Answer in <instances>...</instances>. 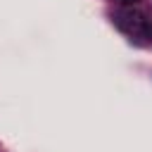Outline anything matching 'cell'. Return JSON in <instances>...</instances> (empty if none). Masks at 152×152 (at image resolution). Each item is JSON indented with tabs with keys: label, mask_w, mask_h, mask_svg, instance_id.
<instances>
[{
	"label": "cell",
	"mask_w": 152,
	"mask_h": 152,
	"mask_svg": "<svg viewBox=\"0 0 152 152\" xmlns=\"http://www.w3.org/2000/svg\"><path fill=\"white\" fill-rule=\"evenodd\" d=\"M114 21H116V26L124 28V31H135V28L142 24V17H140L138 12H121V14L114 17Z\"/></svg>",
	"instance_id": "1"
},
{
	"label": "cell",
	"mask_w": 152,
	"mask_h": 152,
	"mask_svg": "<svg viewBox=\"0 0 152 152\" xmlns=\"http://www.w3.org/2000/svg\"><path fill=\"white\" fill-rule=\"evenodd\" d=\"M121 2H126V5H133V2H138V0H121Z\"/></svg>",
	"instance_id": "2"
}]
</instances>
